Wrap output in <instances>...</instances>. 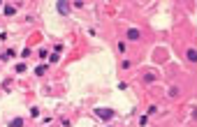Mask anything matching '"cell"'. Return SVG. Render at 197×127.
I'll list each match as a JSON object with an SVG mask.
<instances>
[{"label": "cell", "mask_w": 197, "mask_h": 127, "mask_svg": "<svg viewBox=\"0 0 197 127\" xmlns=\"http://www.w3.org/2000/svg\"><path fill=\"white\" fill-rule=\"evenodd\" d=\"M5 14H7V16H14V14H16V9H14V7H9V5H7V7H5Z\"/></svg>", "instance_id": "6"}, {"label": "cell", "mask_w": 197, "mask_h": 127, "mask_svg": "<svg viewBox=\"0 0 197 127\" xmlns=\"http://www.w3.org/2000/svg\"><path fill=\"white\" fill-rule=\"evenodd\" d=\"M9 127H23V120H21V118L12 120V123H9Z\"/></svg>", "instance_id": "5"}, {"label": "cell", "mask_w": 197, "mask_h": 127, "mask_svg": "<svg viewBox=\"0 0 197 127\" xmlns=\"http://www.w3.org/2000/svg\"><path fill=\"white\" fill-rule=\"evenodd\" d=\"M128 37H130V39H139V30H137V28L128 30Z\"/></svg>", "instance_id": "3"}, {"label": "cell", "mask_w": 197, "mask_h": 127, "mask_svg": "<svg viewBox=\"0 0 197 127\" xmlns=\"http://www.w3.org/2000/svg\"><path fill=\"white\" fill-rule=\"evenodd\" d=\"M56 9H58L63 16H67V14H70V5H67V2H58V5H56Z\"/></svg>", "instance_id": "2"}, {"label": "cell", "mask_w": 197, "mask_h": 127, "mask_svg": "<svg viewBox=\"0 0 197 127\" xmlns=\"http://www.w3.org/2000/svg\"><path fill=\"white\" fill-rule=\"evenodd\" d=\"M44 72H46V67H44V65H40V67H35V74H37V76H42Z\"/></svg>", "instance_id": "7"}, {"label": "cell", "mask_w": 197, "mask_h": 127, "mask_svg": "<svg viewBox=\"0 0 197 127\" xmlns=\"http://www.w3.org/2000/svg\"><path fill=\"white\" fill-rule=\"evenodd\" d=\"M95 116H100L102 120H109V118H114V111L111 109H95Z\"/></svg>", "instance_id": "1"}, {"label": "cell", "mask_w": 197, "mask_h": 127, "mask_svg": "<svg viewBox=\"0 0 197 127\" xmlns=\"http://www.w3.org/2000/svg\"><path fill=\"white\" fill-rule=\"evenodd\" d=\"M188 60H190V62H195V60H197V51H195V49L188 51Z\"/></svg>", "instance_id": "4"}]
</instances>
